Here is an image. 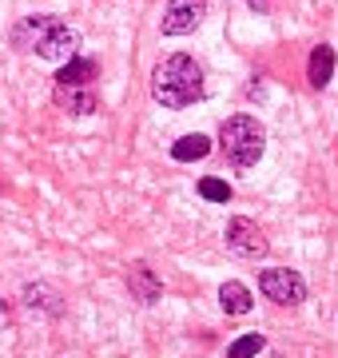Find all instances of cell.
<instances>
[{
    "mask_svg": "<svg viewBox=\"0 0 338 358\" xmlns=\"http://www.w3.org/2000/svg\"><path fill=\"white\" fill-rule=\"evenodd\" d=\"M8 327V307H4V299H0V331Z\"/></svg>",
    "mask_w": 338,
    "mask_h": 358,
    "instance_id": "18",
    "label": "cell"
},
{
    "mask_svg": "<svg viewBox=\"0 0 338 358\" xmlns=\"http://www.w3.org/2000/svg\"><path fill=\"white\" fill-rule=\"evenodd\" d=\"M76 44H80L76 32H72L68 24H60V20H56V24L48 28V32H44L36 44H32V52H36L40 60H68V56L76 52Z\"/></svg>",
    "mask_w": 338,
    "mask_h": 358,
    "instance_id": "6",
    "label": "cell"
},
{
    "mask_svg": "<svg viewBox=\"0 0 338 358\" xmlns=\"http://www.w3.org/2000/svg\"><path fill=\"white\" fill-rule=\"evenodd\" d=\"M259 287H263V294H267L271 303H279V307H299L302 299H307V282H302V275L283 271V267L263 271Z\"/></svg>",
    "mask_w": 338,
    "mask_h": 358,
    "instance_id": "3",
    "label": "cell"
},
{
    "mask_svg": "<svg viewBox=\"0 0 338 358\" xmlns=\"http://www.w3.org/2000/svg\"><path fill=\"white\" fill-rule=\"evenodd\" d=\"M60 108H64L68 115H91V112H100V100L91 96V92H84L80 84H60Z\"/></svg>",
    "mask_w": 338,
    "mask_h": 358,
    "instance_id": "7",
    "label": "cell"
},
{
    "mask_svg": "<svg viewBox=\"0 0 338 358\" xmlns=\"http://www.w3.org/2000/svg\"><path fill=\"white\" fill-rule=\"evenodd\" d=\"M128 287H131V294H135L140 303H156L159 291H163V287H159V279L152 275V267H147V263H135V267H131Z\"/></svg>",
    "mask_w": 338,
    "mask_h": 358,
    "instance_id": "10",
    "label": "cell"
},
{
    "mask_svg": "<svg viewBox=\"0 0 338 358\" xmlns=\"http://www.w3.org/2000/svg\"><path fill=\"white\" fill-rule=\"evenodd\" d=\"M207 152H211V140L199 136V131H191V136H183V140L171 143V159H179V164H196V159H203Z\"/></svg>",
    "mask_w": 338,
    "mask_h": 358,
    "instance_id": "12",
    "label": "cell"
},
{
    "mask_svg": "<svg viewBox=\"0 0 338 358\" xmlns=\"http://www.w3.org/2000/svg\"><path fill=\"white\" fill-rule=\"evenodd\" d=\"M207 16V0H168L163 8V36H183V32H196Z\"/></svg>",
    "mask_w": 338,
    "mask_h": 358,
    "instance_id": "4",
    "label": "cell"
},
{
    "mask_svg": "<svg viewBox=\"0 0 338 358\" xmlns=\"http://www.w3.org/2000/svg\"><path fill=\"white\" fill-rule=\"evenodd\" d=\"M24 303H28L32 310L44 307L48 315H60V299H56L52 287H44V282H28V287H24Z\"/></svg>",
    "mask_w": 338,
    "mask_h": 358,
    "instance_id": "14",
    "label": "cell"
},
{
    "mask_svg": "<svg viewBox=\"0 0 338 358\" xmlns=\"http://www.w3.org/2000/svg\"><path fill=\"white\" fill-rule=\"evenodd\" d=\"M247 4H251V8H259V13H271L274 0H247Z\"/></svg>",
    "mask_w": 338,
    "mask_h": 358,
    "instance_id": "17",
    "label": "cell"
},
{
    "mask_svg": "<svg viewBox=\"0 0 338 358\" xmlns=\"http://www.w3.org/2000/svg\"><path fill=\"white\" fill-rule=\"evenodd\" d=\"M152 96L163 108H191L203 100V68L191 56L175 52L152 72Z\"/></svg>",
    "mask_w": 338,
    "mask_h": 358,
    "instance_id": "1",
    "label": "cell"
},
{
    "mask_svg": "<svg viewBox=\"0 0 338 358\" xmlns=\"http://www.w3.org/2000/svg\"><path fill=\"white\" fill-rule=\"evenodd\" d=\"M52 24H56V16H28V20H20V24L13 28V44L20 52H32V44H36Z\"/></svg>",
    "mask_w": 338,
    "mask_h": 358,
    "instance_id": "8",
    "label": "cell"
},
{
    "mask_svg": "<svg viewBox=\"0 0 338 358\" xmlns=\"http://www.w3.org/2000/svg\"><path fill=\"white\" fill-rule=\"evenodd\" d=\"M263 346H267V338H263V334H243V338H235V343L227 346V355H231V358H243V355H259Z\"/></svg>",
    "mask_w": 338,
    "mask_h": 358,
    "instance_id": "16",
    "label": "cell"
},
{
    "mask_svg": "<svg viewBox=\"0 0 338 358\" xmlns=\"http://www.w3.org/2000/svg\"><path fill=\"white\" fill-rule=\"evenodd\" d=\"M199 195H203V199H211V203H227V199H231V187H227L223 179L207 176V179H199Z\"/></svg>",
    "mask_w": 338,
    "mask_h": 358,
    "instance_id": "15",
    "label": "cell"
},
{
    "mask_svg": "<svg viewBox=\"0 0 338 358\" xmlns=\"http://www.w3.org/2000/svg\"><path fill=\"white\" fill-rule=\"evenodd\" d=\"M91 76H96V60H84V56H68L64 68L56 72L60 84H88Z\"/></svg>",
    "mask_w": 338,
    "mask_h": 358,
    "instance_id": "13",
    "label": "cell"
},
{
    "mask_svg": "<svg viewBox=\"0 0 338 358\" xmlns=\"http://www.w3.org/2000/svg\"><path fill=\"white\" fill-rule=\"evenodd\" d=\"M227 247L243 259H263L267 255V235L259 231V223H251V219L239 215L227 223Z\"/></svg>",
    "mask_w": 338,
    "mask_h": 358,
    "instance_id": "5",
    "label": "cell"
},
{
    "mask_svg": "<svg viewBox=\"0 0 338 358\" xmlns=\"http://www.w3.org/2000/svg\"><path fill=\"white\" fill-rule=\"evenodd\" d=\"M263 143L267 140H263L259 120H251V115H231L219 128V148H223V155H227V164L239 167V171H247V167L259 164Z\"/></svg>",
    "mask_w": 338,
    "mask_h": 358,
    "instance_id": "2",
    "label": "cell"
},
{
    "mask_svg": "<svg viewBox=\"0 0 338 358\" xmlns=\"http://www.w3.org/2000/svg\"><path fill=\"white\" fill-rule=\"evenodd\" d=\"M335 48L330 44H318V48L311 52V68H307V76H311V88H326L330 84V76H335Z\"/></svg>",
    "mask_w": 338,
    "mask_h": 358,
    "instance_id": "9",
    "label": "cell"
},
{
    "mask_svg": "<svg viewBox=\"0 0 338 358\" xmlns=\"http://www.w3.org/2000/svg\"><path fill=\"white\" fill-rule=\"evenodd\" d=\"M219 307L227 310V315H247V310L255 307V299H251V291L243 287V282H223L219 287Z\"/></svg>",
    "mask_w": 338,
    "mask_h": 358,
    "instance_id": "11",
    "label": "cell"
}]
</instances>
